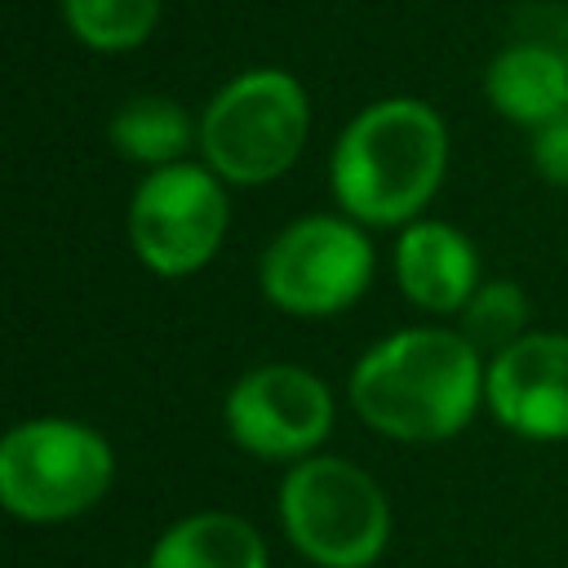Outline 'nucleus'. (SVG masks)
<instances>
[{"label":"nucleus","instance_id":"f8f14e48","mask_svg":"<svg viewBox=\"0 0 568 568\" xmlns=\"http://www.w3.org/2000/svg\"><path fill=\"white\" fill-rule=\"evenodd\" d=\"M146 568H271L262 532L231 510H195L160 532Z\"/></svg>","mask_w":568,"mask_h":568},{"label":"nucleus","instance_id":"f03ea898","mask_svg":"<svg viewBox=\"0 0 568 568\" xmlns=\"http://www.w3.org/2000/svg\"><path fill=\"white\" fill-rule=\"evenodd\" d=\"M448 169V129L422 98H382L337 138L328 182L359 226H408L422 217Z\"/></svg>","mask_w":568,"mask_h":568},{"label":"nucleus","instance_id":"6e6552de","mask_svg":"<svg viewBox=\"0 0 568 568\" xmlns=\"http://www.w3.org/2000/svg\"><path fill=\"white\" fill-rule=\"evenodd\" d=\"M226 435L262 462H306L333 430V395L302 364L248 368L226 390Z\"/></svg>","mask_w":568,"mask_h":568},{"label":"nucleus","instance_id":"4468645a","mask_svg":"<svg viewBox=\"0 0 568 568\" xmlns=\"http://www.w3.org/2000/svg\"><path fill=\"white\" fill-rule=\"evenodd\" d=\"M58 4L71 36L98 53L138 49L160 22V0H58Z\"/></svg>","mask_w":568,"mask_h":568},{"label":"nucleus","instance_id":"dca6fc26","mask_svg":"<svg viewBox=\"0 0 568 568\" xmlns=\"http://www.w3.org/2000/svg\"><path fill=\"white\" fill-rule=\"evenodd\" d=\"M532 164L546 182L568 186V111H559L555 120L532 129Z\"/></svg>","mask_w":568,"mask_h":568},{"label":"nucleus","instance_id":"39448f33","mask_svg":"<svg viewBox=\"0 0 568 568\" xmlns=\"http://www.w3.org/2000/svg\"><path fill=\"white\" fill-rule=\"evenodd\" d=\"M111 479V444L71 417L22 422L0 444V501L22 524H67L98 506Z\"/></svg>","mask_w":568,"mask_h":568},{"label":"nucleus","instance_id":"1a4fd4ad","mask_svg":"<svg viewBox=\"0 0 568 568\" xmlns=\"http://www.w3.org/2000/svg\"><path fill=\"white\" fill-rule=\"evenodd\" d=\"M484 404L524 439H568V333H524L488 359Z\"/></svg>","mask_w":568,"mask_h":568},{"label":"nucleus","instance_id":"20e7f679","mask_svg":"<svg viewBox=\"0 0 568 568\" xmlns=\"http://www.w3.org/2000/svg\"><path fill=\"white\" fill-rule=\"evenodd\" d=\"M280 524L315 568H368L390 541V501L346 457H306L280 484Z\"/></svg>","mask_w":568,"mask_h":568},{"label":"nucleus","instance_id":"0eeeda50","mask_svg":"<svg viewBox=\"0 0 568 568\" xmlns=\"http://www.w3.org/2000/svg\"><path fill=\"white\" fill-rule=\"evenodd\" d=\"M231 209L222 178L209 164L151 169L129 200V244L138 262L164 280L195 275L222 248Z\"/></svg>","mask_w":568,"mask_h":568},{"label":"nucleus","instance_id":"7ed1b4c3","mask_svg":"<svg viewBox=\"0 0 568 568\" xmlns=\"http://www.w3.org/2000/svg\"><path fill=\"white\" fill-rule=\"evenodd\" d=\"M311 102L297 75L280 67H253L226 80L200 115L204 164L235 186L275 182L306 146Z\"/></svg>","mask_w":568,"mask_h":568},{"label":"nucleus","instance_id":"ddd939ff","mask_svg":"<svg viewBox=\"0 0 568 568\" xmlns=\"http://www.w3.org/2000/svg\"><path fill=\"white\" fill-rule=\"evenodd\" d=\"M106 133H111V146L120 155H129L133 164H146V169L178 164L182 151L191 142H200V124L186 115V106L173 102V98H160V93L129 98L111 115Z\"/></svg>","mask_w":568,"mask_h":568},{"label":"nucleus","instance_id":"f257e3e1","mask_svg":"<svg viewBox=\"0 0 568 568\" xmlns=\"http://www.w3.org/2000/svg\"><path fill=\"white\" fill-rule=\"evenodd\" d=\"M488 364L453 328H399L351 368L355 413L386 439L439 444L457 435L484 399Z\"/></svg>","mask_w":568,"mask_h":568},{"label":"nucleus","instance_id":"9d476101","mask_svg":"<svg viewBox=\"0 0 568 568\" xmlns=\"http://www.w3.org/2000/svg\"><path fill=\"white\" fill-rule=\"evenodd\" d=\"M395 280L413 306L430 315H462L479 288V253L457 226L417 217L395 240Z\"/></svg>","mask_w":568,"mask_h":568},{"label":"nucleus","instance_id":"9b49d317","mask_svg":"<svg viewBox=\"0 0 568 568\" xmlns=\"http://www.w3.org/2000/svg\"><path fill=\"white\" fill-rule=\"evenodd\" d=\"M488 102L524 129H541L559 111H568V58L541 40L506 44L484 71Z\"/></svg>","mask_w":568,"mask_h":568},{"label":"nucleus","instance_id":"423d86ee","mask_svg":"<svg viewBox=\"0 0 568 568\" xmlns=\"http://www.w3.org/2000/svg\"><path fill=\"white\" fill-rule=\"evenodd\" d=\"M373 244L351 217L306 213L288 222L257 262V284L271 306L302 320H324L364 297L373 280Z\"/></svg>","mask_w":568,"mask_h":568},{"label":"nucleus","instance_id":"2eb2a0df","mask_svg":"<svg viewBox=\"0 0 568 568\" xmlns=\"http://www.w3.org/2000/svg\"><path fill=\"white\" fill-rule=\"evenodd\" d=\"M524 324H528V297L515 280H493V284H479L475 297L466 302L462 311V337L475 346V351H506L510 342L524 337Z\"/></svg>","mask_w":568,"mask_h":568}]
</instances>
